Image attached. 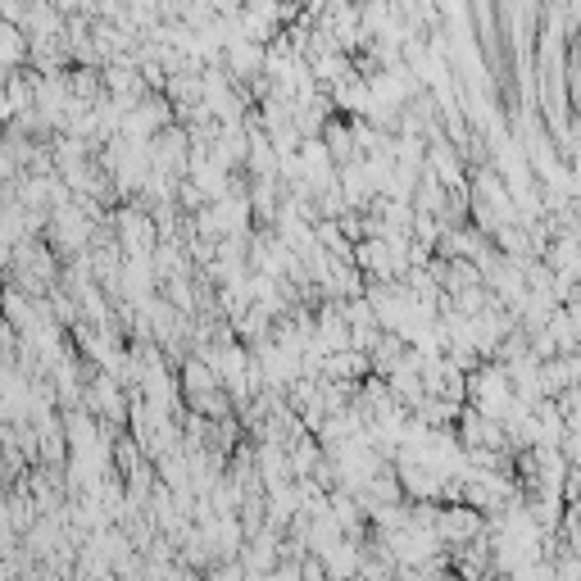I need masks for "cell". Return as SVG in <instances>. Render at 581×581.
I'll return each instance as SVG.
<instances>
[{
    "mask_svg": "<svg viewBox=\"0 0 581 581\" xmlns=\"http://www.w3.org/2000/svg\"><path fill=\"white\" fill-rule=\"evenodd\" d=\"M432 532L441 545H473V536L482 532V513L468 504H445V509H436Z\"/></svg>",
    "mask_w": 581,
    "mask_h": 581,
    "instance_id": "cell-1",
    "label": "cell"
},
{
    "mask_svg": "<svg viewBox=\"0 0 581 581\" xmlns=\"http://www.w3.org/2000/svg\"><path fill=\"white\" fill-rule=\"evenodd\" d=\"M364 545L350 541V536H341L336 545H327L323 554H318V568L327 572V581H355L359 572H364Z\"/></svg>",
    "mask_w": 581,
    "mask_h": 581,
    "instance_id": "cell-2",
    "label": "cell"
},
{
    "mask_svg": "<svg viewBox=\"0 0 581 581\" xmlns=\"http://www.w3.org/2000/svg\"><path fill=\"white\" fill-rule=\"evenodd\" d=\"M55 237H60L64 250H82L91 237V218H82V205L73 200V205L55 209Z\"/></svg>",
    "mask_w": 581,
    "mask_h": 581,
    "instance_id": "cell-3",
    "label": "cell"
},
{
    "mask_svg": "<svg viewBox=\"0 0 581 581\" xmlns=\"http://www.w3.org/2000/svg\"><path fill=\"white\" fill-rule=\"evenodd\" d=\"M223 55H227V69L237 73V78H255V73L264 69V46H259V41L237 37L223 46Z\"/></svg>",
    "mask_w": 581,
    "mask_h": 581,
    "instance_id": "cell-4",
    "label": "cell"
},
{
    "mask_svg": "<svg viewBox=\"0 0 581 581\" xmlns=\"http://www.w3.org/2000/svg\"><path fill=\"white\" fill-rule=\"evenodd\" d=\"M182 386H187L191 395L223 391V386H218V377H214V368H209L205 359H187V364H182Z\"/></svg>",
    "mask_w": 581,
    "mask_h": 581,
    "instance_id": "cell-5",
    "label": "cell"
},
{
    "mask_svg": "<svg viewBox=\"0 0 581 581\" xmlns=\"http://www.w3.org/2000/svg\"><path fill=\"white\" fill-rule=\"evenodd\" d=\"M23 55H28V32L10 28V23H0V64H5V69H14Z\"/></svg>",
    "mask_w": 581,
    "mask_h": 581,
    "instance_id": "cell-6",
    "label": "cell"
},
{
    "mask_svg": "<svg viewBox=\"0 0 581 581\" xmlns=\"http://www.w3.org/2000/svg\"><path fill=\"white\" fill-rule=\"evenodd\" d=\"M209 581H246V572H241L237 559H227V563H214V568H209Z\"/></svg>",
    "mask_w": 581,
    "mask_h": 581,
    "instance_id": "cell-7",
    "label": "cell"
},
{
    "mask_svg": "<svg viewBox=\"0 0 581 581\" xmlns=\"http://www.w3.org/2000/svg\"><path fill=\"white\" fill-rule=\"evenodd\" d=\"M10 119H14V114H10V105H5V100H0V132L10 128Z\"/></svg>",
    "mask_w": 581,
    "mask_h": 581,
    "instance_id": "cell-8",
    "label": "cell"
}]
</instances>
